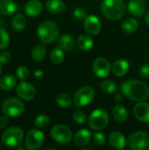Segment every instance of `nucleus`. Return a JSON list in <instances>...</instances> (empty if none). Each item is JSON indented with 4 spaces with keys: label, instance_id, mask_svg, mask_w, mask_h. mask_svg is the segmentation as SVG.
I'll return each instance as SVG.
<instances>
[{
    "label": "nucleus",
    "instance_id": "de8ad7c7",
    "mask_svg": "<svg viewBox=\"0 0 149 150\" xmlns=\"http://www.w3.org/2000/svg\"><path fill=\"white\" fill-rule=\"evenodd\" d=\"M148 129H149V122H148Z\"/></svg>",
    "mask_w": 149,
    "mask_h": 150
},
{
    "label": "nucleus",
    "instance_id": "58836bf2",
    "mask_svg": "<svg viewBox=\"0 0 149 150\" xmlns=\"http://www.w3.org/2000/svg\"><path fill=\"white\" fill-rule=\"evenodd\" d=\"M11 60V54L8 51H2L0 52V63H7Z\"/></svg>",
    "mask_w": 149,
    "mask_h": 150
},
{
    "label": "nucleus",
    "instance_id": "0eeeda50",
    "mask_svg": "<svg viewBox=\"0 0 149 150\" xmlns=\"http://www.w3.org/2000/svg\"><path fill=\"white\" fill-rule=\"evenodd\" d=\"M127 142L133 150L149 149V134L141 131L134 132L130 134Z\"/></svg>",
    "mask_w": 149,
    "mask_h": 150
},
{
    "label": "nucleus",
    "instance_id": "37998d69",
    "mask_svg": "<svg viewBox=\"0 0 149 150\" xmlns=\"http://www.w3.org/2000/svg\"><path fill=\"white\" fill-rule=\"evenodd\" d=\"M145 22H146V24L149 25V11L146 14V16H145Z\"/></svg>",
    "mask_w": 149,
    "mask_h": 150
},
{
    "label": "nucleus",
    "instance_id": "9d476101",
    "mask_svg": "<svg viewBox=\"0 0 149 150\" xmlns=\"http://www.w3.org/2000/svg\"><path fill=\"white\" fill-rule=\"evenodd\" d=\"M44 134L38 129H31L25 136V148L29 150L39 149L44 143Z\"/></svg>",
    "mask_w": 149,
    "mask_h": 150
},
{
    "label": "nucleus",
    "instance_id": "ddd939ff",
    "mask_svg": "<svg viewBox=\"0 0 149 150\" xmlns=\"http://www.w3.org/2000/svg\"><path fill=\"white\" fill-rule=\"evenodd\" d=\"M83 28L90 35H97L100 33L102 24L96 15H88L83 19Z\"/></svg>",
    "mask_w": 149,
    "mask_h": 150
},
{
    "label": "nucleus",
    "instance_id": "dca6fc26",
    "mask_svg": "<svg viewBox=\"0 0 149 150\" xmlns=\"http://www.w3.org/2000/svg\"><path fill=\"white\" fill-rule=\"evenodd\" d=\"M109 143L112 148L121 150L125 149L126 145V140L122 133L118 131H113L109 135Z\"/></svg>",
    "mask_w": 149,
    "mask_h": 150
},
{
    "label": "nucleus",
    "instance_id": "393cba45",
    "mask_svg": "<svg viewBox=\"0 0 149 150\" xmlns=\"http://www.w3.org/2000/svg\"><path fill=\"white\" fill-rule=\"evenodd\" d=\"M17 84L16 78L11 75H4L0 77V89L3 91H11Z\"/></svg>",
    "mask_w": 149,
    "mask_h": 150
},
{
    "label": "nucleus",
    "instance_id": "a19ab883",
    "mask_svg": "<svg viewBox=\"0 0 149 150\" xmlns=\"http://www.w3.org/2000/svg\"><path fill=\"white\" fill-rule=\"evenodd\" d=\"M42 76H43V71H42L41 69H36V70H35V72H34V76H35L36 78H40V77H42Z\"/></svg>",
    "mask_w": 149,
    "mask_h": 150
},
{
    "label": "nucleus",
    "instance_id": "a18cd8bd",
    "mask_svg": "<svg viewBox=\"0 0 149 150\" xmlns=\"http://www.w3.org/2000/svg\"><path fill=\"white\" fill-rule=\"evenodd\" d=\"M3 25H4V21L0 18V26H2Z\"/></svg>",
    "mask_w": 149,
    "mask_h": 150
},
{
    "label": "nucleus",
    "instance_id": "49530a36",
    "mask_svg": "<svg viewBox=\"0 0 149 150\" xmlns=\"http://www.w3.org/2000/svg\"><path fill=\"white\" fill-rule=\"evenodd\" d=\"M17 149L23 150V149H24V148H22V147H19V146H18V147H17Z\"/></svg>",
    "mask_w": 149,
    "mask_h": 150
},
{
    "label": "nucleus",
    "instance_id": "3c124183",
    "mask_svg": "<svg viewBox=\"0 0 149 150\" xmlns=\"http://www.w3.org/2000/svg\"><path fill=\"white\" fill-rule=\"evenodd\" d=\"M0 147H1V145H0Z\"/></svg>",
    "mask_w": 149,
    "mask_h": 150
},
{
    "label": "nucleus",
    "instance_id": "79ce46f5",
    "mask_svg": "<svg viewBox=\"0 0 149 150\" xmlns=\"http://www.w3.org/2000/svg\"><path fill=\"white\" fill-rule=\"evenodd\" d=\"M123 94L121 93V94H116L115 95V97H114V98H115V101L116 102H120V101H122V99H123Z\"/></svg>",
    "mask_w": 149,
    "mask_h": 150
},
{
    "label": "nucleus",
    "instance_id": "c756f323",
    "mask_svg": "<svg viewBox=\"0 0 149 150\" xmlns=\"http://www.w3.org/2000/svg\"><path fill=\"white\" fill-rule=\"evenodd\" d=\"M50 60L55 65L61 64L63 62V61H64V53H63V50L61 47H55V48H54L51 51V53H50Z\"/></svg>",
    "mask_w": 149,
    "mask_h": 150
},
{
    "label": "nucleus",
    "instance_id": "a878e982",
    "mask_svg": "<svg viewBox=\"0 0 149 150\" xmlns=\"http://www.w3.org/2000/svg\"><path fill=\"white\" fill-rule=\"evenodd\" d=\"M139 27V22L134 18H126L122 23V30L125 33H133L137 31Z\"/></svg>",
    "mask_w": 149,
    "mask_h": 150
},
{
    "label": "nucleus",
    "instance_id": "5701e85b",
    "mask_svg": "<svg viewBox=\"0 0 149 150\" xmlns=\"http://www.w3.org/2000/svg\"><path fill=\"white\" fill-rule=\"evenodd\" d=\"M112 116L118 123H124L128 118V112L121 105H116L112 108Z\"/></svg>",
    "mask_w": 149,
    "mask_h": 150
},
{
    "label": "nucleus",
    "instance_id": "39448f33",
    "mask_svg": "<svg viewBox=\"0 0 149 150\" xmlns=\"http://www.w3.org/2000/svg\"><path fill=\"white\" fill-rule=\"evenodd\" d=\"M25 111V104L17 98H9L2 105V112L4 115L11 118L20 116Z\"/></svg>",
    "mask_w": 149,
    "mask_h": 150
},
{
    "label": "nucleus",
    "instance_id": "8fccbe9b",
    "mask_svg": "<svg viewBox=\"0 0 149 150\" xmlns=\"http://www.w3.org/2000/svg\"><path fill=\"white\" fill-rule=\"evenodd\" d=\"M0 112H1V111H0Z\"/></svg>",
    "mask_w": 149,
    "mask_h": 150
},
{
    "label": "nucleus",
    "instance_id": "f03ea898",
    "mask_svg": "<svg viewBox=\"0 0 149 150\" xmlns=\"http://www.w3.org/2000/svg\"><path fill=\"white\" fill-rule=\"evenodd\" d=\"M100 8L104 16L112 21L119 20L125 16L126 11V5L124 0H103Z\"/></svg>",
    "mask_w": 149,
    "mask_h": 150
},
{
    "label": "nucleus",
    "instance_id": "7ed1b4c3",
    "mask_svg": "<svg viewBox=\"0 0 149 150\" xmlns=\"http://www.w3.org/2000/svg\"><path fill=\"white\" fill-rule=\"evenodd\" d=\"M59 26L52 20L43 21L37 29V34L40 40L45 44L54 42L59 38Z\"/></svg>",
    "mask_w": 149,
    "mask_h": 150
},
{
    "label": "nucleus",
    "instance_id": "6e6552de",
    "mask_svg": "<svg viewBox=\"0 0 149 150\" xmlns=\"http://www.w3.org/2000/svg\"><path fill=\"white\" fill-rule=\"evenodd\" d=\"M94 97H95V90L90 85H85L80 88L75 93L73 101L76 104V105L79 107L86 106L91 103V101L94 99Z\"/></svg>",
    "mask_w": 149,
    "mask_h": 150
},
{
    "label": "nucleus",
    "instance_id": "4468645a",
    "mask_svg": "<svg viewBox=\"0 0 149 150\" xmlns=\"http://www.w3.org/2000/svg\"><path fill=\"white\" fill-rule=\"evenodd\" d=\"M133 115L141 122H149V104L139 102L133 107Z\"/></svg>",
    "mask_w": 149,
    "mask_h": 150
},
{
    "label": "nucleus",
    "instance_id": "1a4fd4ad",
    "mask_svg": "<svg viewBox=\"0 0 149 150\" xmlns=\"http://www.w3.org/2000/svg\"><path fill=\"white\" fill-rule=\"evenodd\" d=\"M50 135L54 141L60 144L69 143L73 137L71 130L68 127L61 124L55 125L54 127H53L50 132Z\"/></svg>",
    "mask_w": 149,
    "mask_h": 150
},
{
    "label": "nucleus",
    "instance_id": "cd10ccee",
    "mask_svg": "<svg viewBox=\"0 0 149 150\" xmlns=\"http://www.w3.org/2000/svg\"><path fill=\"white\" fill-rule=\"evenodd\" d=\"M25 24H26V19H25V17L22 13H18V14H16V15L13 17L12 21H11L12 27H13V29H14L16 32H20V31H22V30L25 28Z\"/></svg>",
    "mask_w": 149,
    "mask_h": 150
},
{
    "label": "nucleus",
    "instance_id": "c9c22d12",
    "mask_svg": "<svg viewBox=\"0 0 149 150\" xmlns=\"http://www.w3.org/2000/svg\"><path fill=\"white\" fill-rule=\"evenodd\" d=\"M73 15L76 19L82 20L84 19L87 16V12L84 8L83 7H76L73 11Z\"/></svg>",
    "mask_w": 149,
    "mask_h": 150
},
{
    "label": "nucleus",
    "instance_id": "7c9ffc66",
    "mask_svg": "<svg viewBox=\"0 0 149 150\" xmlns=\"http://www.w3.org/2000/svg\"><path fill=\"white\" fill-rule=\"evenodd\" d=\"M100 88L102 90V91L105 94H113L116 93L118 91V86L117 84L112 81V80H105L101 83L100 84Z\"/></svg>",
    "mask_w": 149,
    "mask_h": 150
},
{
    "label": "nucleus",
    "instance_id": "6ab92c4d",
    "mask_svg": "<svg viewBox=\"0 0 149 150\" xmlns=\"http://www.w3.org/2000/svg\"><path fill=\"white\" fill-rule=\"evenodd\" d=\"M42 11V4L40 0H29L25 5V11L30 17L38 16Z\"/></svg>",
    "mask_w": 149,
    "mask_h": 150
},
{
    "label": "nucleus",
    "instance_id": "412c9836",
    "mask_svg": "<svg viewBox=\"0 0 149 150\" xmlns=\"http://www.w3.org/2000/svg\"><path fill=\"white\" fill-rule=\"evenodd\" d=\"M46 8L53 14H60L66 10V4L62 0H48L46 3Z\"/></svg>",
    "mask_w": 149,
    "mask_h": 150
},
{
    "label": "nucleus",
    "instance_id": "4c0bfd02",
    "mask_svg": "<svg viewBox=\"0 0 149 150\" xmlns=\"http://www.w3.org/2000/svg\"><path fill=\"white\" fill-rule=\"evenodd\" d=\"M139 75L142 78L149 77V63H145L142 66H141L139 70Z\"/></svg>",
    "mask_w": 149,
    "mask_h": 150
},
{
    "label": "nucleus",
    "instance_id": "a211bd4d",
    "mask_svg": "<svg viewBox=\"0 0 149 150\" xmlns=\"http://www.w3.org/2000/svg\"><path fill=\"white\" fill-rule=\"evenodd\" d=\"M129 70V62L125 59L115 61L112 66V71L116 76H124Z\"/></svg>",
    "mask_w": 149,
    "mask_h": 150
},
{
    "label": "nucleus",
    "instance_id": "09e8293b",
    "mask_svg": "<svg viewBox=\"0 0 149 150\" xmlns=\"http://www.w3.org/2000/svg\"><path fill=\"white\" fill-rule=\"evenodd\" d=\"M95 1H97V0H95Z\"/></svg>",
    "mask_w": 149,
    "mask_h": 150
},
{
    "label": "nucleus",
    "instance_id": "e433bc0d",
    "mask_svg": "<svg viewBox=\"0 0 149 150\" xmlns=\"http://www.w3.org/2000/svg\"><path fill=\"white\" fill-rule=\"evenodd\" d=\"M93 141L94 142L97 144V145H99V146H103L105 145V141H106V138H105V135L103 134V133H96L94 135H93Z\"/></svg>",
    "mask_w": 149,
    "mask_h": 150
},
{
    "label": "nucleus",
    "instance_id": "f257e3e1",
    "mask_svg": "<svg viewBox=\"0 0 149 150\" xmlns=\"http://www.w3.org/2000/svg\"><path fill=\"white\" fill-rule=\"evenodd\" d=\"M121 93L128 99L135 102H141L149 97V87L148 84L138 79L125 81L120 87Z\"/></svg>",
    "mask_w": 149,
    "mask_h": 150
},
{
    "label": "nucleus",
    "instance_id": "ea45409f",
    "mask_svg": "<svg viewBox=\"0 0 149 150\" xmlns=\"http://www.w3.org/2000/svg\"><path fill=\"white\" fill-rule=\"evenodd\" d=\"M9 124V119L8 116L4 115V116H0V129H4Z\"/></svg>",
    "mask_w": 149,
    "mask_h": 150
},
{
    "label": "nucleus",
    "instance_id": "f3484780",
    "mask_svg": "<svg viewBox=\"0 0 149 150\" xmlns=\"http://www.w3.org/2000/svg\"><path fill=\"white\" fill-rule=\"evenodd\" d=\"M92 139V134L88 129H81L76 133L74 136V142L76 146L84 147Z\"/></svg>",
    "mask_w": 149,
    "mask_h": 150
},
{
    "label": "nucleus",
    "instance_id": "423d86ee",
    "mask_svg": "<svg viewBox=\"0 0 149 150\" xmlns=\"http://www.w3.org/2000/svg\"><path fill=\"white\" fill-rule=\"evenodd\" d=\"M109 123V115L106 111L103 109H97L93 111L88 120L89 127L95 131H100L105 128Z\"/></svg>",
    "mask_w": 149,
    "mask_h": 150
},
{
    "label": "nucleus",
    "instance_id": "c85d7f7f",
    "mask_svg": "<svg viewBox=\"0 0 149 150\" xmlns=\"http://www.w3.org/2000/svg\"><path fill=\"white\" fill-rule=\"evenodd\" d=\"M55 102H56L57 105H59L61 108H68L71 106V105L74 101L68 94L60 93L55 98Z\"/></svg>",
    "mask_w": 149,
    "mask_h": 150
},
{
    "label": "nucleus",
    "instance_id": "f704fd0d",
    "mask_svg": "<svg viewBox=\"0 0 149 150\" xmlns=\"http://www.w3.org/2000/svg\"><path fill=\"white\" fill-rule=\"evenodd\" d=\"M73 120L76 123V124H83L86 122L87 120V116L86 114L82 112V111H78V112H76L74 114H73Z\"/></svg>",
    "mask_w": 149,
    "mask_h": 150
},
{
    "label": "nucleus",
    "instance_id": "b1692460",
    "mask_svg": "<svg viewBox=\"0 0 149 150\" xmlns=\"http://www.w3.org/2000/svg\"><path fill=\"white\" fill-rule=\"evenodd\" d=\"M77 46L78 47L82 50V51H89L92 48L94 41L92 40V38L90 36V34H82L78 37L77 40H76Z\"/></svg>",
    "mask_w": 149,
    "mask_h": 150
},
{
    "label": "nucleus",
    "instance_id": "c03bdc74",
    "mask_svg": "<svg viewBox=\"0 0 149 150\" xmlns=\"http://www.w3.org/2000/svg\"><path fill=\"white\" fill-rule=\"evenodd\" d=\"M2 72H3V67H2V65H1V63H0V76H1V75H2Z\"/></svg>",
    "mask_w": 149,
    "mask_h": 150
},
{
    "label": "nucleus",
    "instance_id": "aec40b11",
    "mask_svg": "<svg viewBox=\"0 0 149 150\" xmlns=\"http://www.w3.org/2000/svg\"><path fill=\"white\" fill-rule=\"evenodd\" d=\"M18 11V5L13 0L0 1V14L3 16H10Z\"/></svg>",
    "mask_w": 149,
    "mask_h": 150
},
{
    "label": "nucleus",
    "instance_id": "20e7f679",
    "mask_svg": "<svg viewBox=\"0 0 149 150\" xmlns=\"http://www.w3.org/2000/svg\"><path fill=\"white\" fill-rule=\"evenodd\" d=\"M24 139V132L20 127H11L4 130L2 134V142L7 148H17Z\"/></svg>",
    "mask_w": 149,
    "mask_h": 150
},
{
    "label": "nucleus",
    "instance_id": "bb28decb",
    "mask_svg": "<svg viewBox=\"0 0 149 150\" xmlns=\"http://www.w3.org/2000/svg\"><path fill=\"white\" fill-rule=\"evenodd\" d=\"M46 54H47V47H45V45H42V44H40L34 47L31 53V56L32 60L35 62L43 61Z\"/></svg>",
    "mask_w": 149,
    "mask_h": 150
},
{
    "label": "nucleus",
    "instance_id": "f8f14e48",
    "mask_svg": "<svg viewBox=\"0 0 149 150\" xmlns=\"http://www.w3.org/2000/svg\"><path fill=\"white\" fill-rule=\"evenodd\" d=\"M16 93L21 99L25 101H31L36 97V90L34 86L25 81H21L16 87Z\"/></svg>",
    "mask_w": 149,
    "mask_h": 150
},
{
    "label": "nucleus",
    "instance_id": "72a5a7b5",
    "mask_svg": "<svg viewBox=\"0 0 149 150\" xmlns=\"http://www.w3.org/2000/svg\"><path fill=\"white\" fill-rule=\"evenodd\" d=\"M16 75L20 81H26L30 76V71L25 66H20L17 69Z\"/></svg>",
    "mask_w": 149,
    "mask_h": 150
},
{
    "label": "nucleus",
    "instance_id": "2eb2a0df",
    "mask_svg": "<svg viewBox=\"0 0 149 150\" xmlns=\"http://www.w3.org/2000/svg\"><path fill=\"white\" fill-rule=\"evenodd\" d=\"M146 3L144 0H129L127 4L128 11L133 17H141L146 11Z\"/></svg>",
    "mask_w": 149,
    "mask_h": 150
},
{
    "label": "nucleus",
    "instance_id": "4be33fe9",
    "mask_svg": "<svg viewBox=\"0 0 149 150\" xmlns=\"http://www.w3.org/2000/svg\"><path fill=\"white\" fill-rule=\"evenodd\" d=\"M58 45L64 51H70L74 48L76 41L73 36L69 34H63L58 38Z\"/></svg>",
    "mask_w": 149,
    "mask_h": 150
},
{
    "label": "nucleus",
    "instance_id": "473e14b6",
    "mask_svg": "<svg viewBox=\"0 0 149 150\" xmlns=\"http://www.w3.org/2000/svg\"><path fill=\"white\" fill-rule=\"evenodd\" d=\"M10 43V36L5 29L0 28V50H3L8 47Z\"/></svg>",
    "mask_w": 149,
    "mask_h": 150
},
{
    "label": "nucleus",
    "instance_id": "2f4dec72",
    "mask_svg": "<svg viewBox=\"0 0 149 150\" xmlns=\"http://www.w3.org/2000/svg\"><path fill=\"white\" fill-rule=\"evenodd\" d=\"M50 123V118L46 114H40L36 117L34 120V126L38 128H45Z\"/></svg>",
    "mask_w": 149,
    "mask_h": 150
},
{
    "label": "nucleus",
    "instance_id": "9b49d317",
    "mask_svg": "<svg viewBox=\"0 0 149 150\" xmlns=\"http://www.w3.org/2000/svg\"><path fill=\"white\" fill-rule=\"evenodd\" d=\"M92 70L94 74L100 78H105L109 76L112 71V66L109 61L105 57L97 58L92 65Z\"/></svg>",
    "mask_w": 149,
    "mask_h": 150
}]
</instances>
